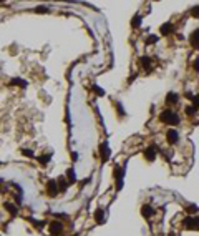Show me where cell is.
Here are the masks:
<instances>
[{"instance_id":"obj_5","label":"cell","mask_w":199,"mask_h":236,"mask_svg":"<svg viewBox=\"0 0 199 236\" xmlns=\"http://www.w3.org/2000/svg\"><path fill=\"white\" fill-rule=\"evenodd\" d=\"M166 137H168V141H169V143H176L178 140H179V133H178L174 128H171V130H168Z\"/></svg>"},{"instance_id":"obj_30","label":"cell","mask_w":199,"mask_h":236,"mask_svg":"<svg viewBox=\"0 0 199 236\" xmlns=\"http://www.w3.org/2000/svg\"><path fill=\"white\" fill-rule=\"evenodd\" d=\"M194 70L199 72V60H194Z\"/></svg>"},{"instance_id":"obj_13","label":"cell","mask_w":199,"mask_h":236,"mask_svg":"<svg viewBox=\"0 0 199 236\" xmlns=\"http://www.w3.org/2000/svg\"><path fill=\"white\" fill-rule=\"evenodd\" d=\"M173 23H164V25H161V28H159V30H161V33L163 35H168V33H171L173 32Z\"/></svg>"},{"instance_id":"obj_4","label":"cell","mask_w":199,"mask_h":236,"mask_svg":"<svg viewBox=\"0 0 199 236\" xmlns=\"http://www.w3.org/2000/svg\"><path fill=\"white\" fill-rule=\"evenodd\" d=\"M123 175H124V170L123 168H116L115 170V176H116V186H118V190L121 186H123Z\"/></svg>"},{"instance_id":"obj_3","label":"cell","mask_w":199,"mask_h":236,"mask_svg":"<svg viewBox=\"0 0 199 236\" xmlns=\"http://www.w3.org/2000/svg\"><path fill=\"white\" fill-rule=\"evenodd\" d=\"M47 190H48V195H50V196H55L58 193V190H60V188H58V181L50 180L47 183Z\"/></svg>"},{"instance_id":"obj_1","label":"cell","mask_w":199,"mask_h":236,"mask_svg":"<svg viewBox=\"0 0 199 236\" xmlns=\"http://www.w3.org/2000/svg\"><path fill=\"white\" fill-rule=\"evenodd\" d=\"M159 120L166 125H178L179 123V115L176 112H173V110H164V112H161V115H159Z\"/></svg>"},{"instance_id":"obj_26","label":"cell","mask_w":199,"mask_h":236,"mask_svg":"<svg viewBox=\"0 0 199 236\" xmlns=\"http://www.w3.org/2000/svg\"><path fill=\"white\" fill-rule=\"evenodd\" d=\"M192 103H194V107H199V95H194V98H192Z\"/></svg>"},{"instance_id":"obj_20","label":"cell","mask_w":199,"mask_h":236,"mask_svg":"<svg viewBox=\"0 0 199 236\" xmlns=\"http://www.w3.org/2000/svg\"><path fill=\"white\" fill-rule=\"evenodd\" d=\"M38 160H40V163H42V165H45V163H48V161H50V155H47V153H45V155H42L40 158H38Z\"/></svg>"},{"instance_id":"obj_28","label":"cell","mask_w":199,"mask_h":236,"mask_svg":"<svg viewBox=\"0 0 199 236\" xmlns=\"http://www.w3.org/2000/svg\"><path fill=\"white\" fill-rule=\"evenodd\" d=\"M191 13H192L194 17H199V5H197V7H194L192 10H191Z\"/></svg>"},{"instance_id":"obj_29","label":"cell","mask_w":199,"mask_h":236,"mask_svg":"<svg viewBox=\"0 0 199 236\" xmlns=\"http://www.w3.org/2000/svg\"><path fill=\"white\" fill-rule=\"evenodd\" d=\"M23 155L28 156V158H32V156H33V151H32V150H23Z\"/></svg>"},{"instance_id":"obj_22","label":"cell","mask_w":199,"mask_h":236,"mask_svg":"<svg viewBox=\"0 0 199 236\" xmlns=\"http://www.w3.org/2000/svg\"><path fill=\"white\" fill-rule=\"evenodd\" d=\"M115 105H116V110H118L120 117H123V115H124V112H123V107H121V103H120V102H116Z\"/></svg>"},{"instance_id":"obj_9","label":"cell","mask_w":199,"mask_h":236,"mask_svg":"<svg viewBox=\"0 0 199 236\" xmlns=\"http://www.w3.org/2000/svg\"><path fill=\"white\" fill-rule=\"evenodd\" d=\"M178 100H179V97H178V93H174V91H171V93L166 95V103H168V105L178 103Z\"/></svg>"},{"instance_id":"obj_10","label":"cell","mask_w":199,"mask_h":236,"mask_svg":"<svg viewBox=\"0 0 199 236\" xmlns=\"http://www.w3.org/2000/svg\"><path fill=\"white\" fill-rule=\"evenodd\" d=\"M144 155H146V160H149V161H153L154 158H156V148L154 146H149L146 151H144Z\"/></svg>"},{"instance_id":"obj_21","label":"cell","mask_w":199,"mask_h":236,"mask_svg":"<svg viewBox=\"0 0 199 236\" xmlns=\"http://www.w3.org/2000/svg\"><path fill=\"white\" fill-rule=\"evenodd\" d=\"M93 90H95V93H96V95H100V97H103V95H105V90H103V88H100L98 85H95V86H93Z\"/></svg>"},{"instance_id":"obj_11","label":"cell","mask_w":199,"mask_h":236,"mask_svg":"<svg viewBox=\"0 0 199 236\" xmlns=\"http://www.w3.org/2000/svg\"><path fill=\"white\" fill-rule=\"evenodd\" d=\"M95 220H96V223H105V220H106V213L103 210H96V213H95Z\"/></svg>"},{"instance_id":"obj_23","label":"cell","mask_w":199,"mask_h":236,"mask_svg":"<svg viewBox=\"0 0 199 236\" xmlns=\"http://www.w3.org/2000/svg\"><path fill=\"white\" fill-rule=\"evenodd\" d=\"M156 42H158V37H156V35H154V37H153V35H151V37H148V40H146L148 45H149V43H156Z\"/></svg>"},{"instance_id":"obj_8","label":"cell","mask_w":199,"mask_h":236,"mask_svg":"<svg viewBox=\"0 0 199 236\" xmlns=\"http://www.w3.org/2000/svg\"><path fill=\"white\" fill-rule=\"evenodd\" d=\"M58 188H60V191H66V188H68V185H70V181L66 180L65 176H60L58 178Z\"/></svg>"},{"instance_id":"obj_24","label":"cell","mask_w":199,"mask_h":236,"mask_svg":"<svg viewBox=\"0 0 199 236\" xmlns=\"http://www.w3.org/2000/svg\"><path fill=\"white\" fill-rule=\"evenodd\" d=\"M186 113H188V115H191V117H192V115L196 113V107H188V108H186Z\"/></svg>"},{"instance_id":"obj_7","label":"cell","mask_w":199,"mask_h":236,"mask_svg":"<svg viewBox=\"0 0 199 236\" xmlns=\"http://www.w3.org/2000/svg\"><path fill=\"white\" fill-rule=\"evenodd\" d=\"M189 40H191V45L194 49H199V28L191 33V38H189Z\"/></svg>"},{"instance_id":"obj_18","label":"cell","mask_w":199,"mask_h":236,"mask_svg":"<svg viewBox=\"0 0 199 236\" xmlns=\"http://www.w3.org/2000/svg\"><path fill=\"white\" fill-rule=\"evenodd\" d=\"M66 176H68V181H70V183H75L76 176H75V171H73V168H70V170H68V173H66Z\"/></svg>"},{"instance_id":"obj_16","label":"cell","mask_w":199,"mask_h":236,"mask_svg":"<svg viewBox=\"0 0 199 236\" xmlns=\"http://www.w3.org/2000/svg\"><path fill=\"white\" fill-rule=\"evenodd\" d=\"M139 25H141V17H139V15H134L133 20H131V27L136 28V27H139Z\"/></svg>"},{"instance_id":"obj_14","label":"cell","mask_w":199,"mask_h":236,"mask_svg":"<svg viewBox=\"0 0 199 236\" xmlns=\"http://www.w3.org/2000/svg\"><path fill=\"white\" fill-rule=\"evenodd\" d=\"M100 151H101V156H103V160H108L110 150H108V145H106V143H103V145L100 146Z\"/></svg>"},{"instance_id":"obj_6","label":"cell","mask_w":199,"mask_h":236,"mask_svg":"<svg viewBox=\"0 0 199 236\" xmlns=\"http://www.w3.org/2000/svg\"><path fill=\"white\" fill-rule=\"evenodd\" d=\"M50 233L52 234H60L61 233V223L60 221H52L50 223Z\"/></svg>"},{"instance_id":"obj_19","label":"cell","mask_w":199,"mask_h":236,"mask_svg":"<svg viewBox=\"0 0 199 236\" xmlns=\"http://www.w3.org/2000/svg\"><path fill=\"white\" fill-rule=\"evenodd\" d=\"M5 208H7L8 211H10L12 215H17V208H15V206H13L12 203H5Z\"/></svg>"},{"instance_id":"obj_12","label":"cell","mask_w":199,"mask_h":236,"mask_svg":"<svg viewBox=\"0 0 199 236\" xmlns=\"http://www.w3.org/2000/svg\"><path fill=\"white\" fill-rule=\"evenodd\" d=\"M139 63H141V67H144V68L149 72V68H151V58H148V57H141V58H139Z\"/></svg>"},{"instance_id":"obj_2","label":"cell","mask_w":199,"mask_h":236,"mask_svg":"<svg viewBox=\"0 0 199 236\" xmlns=\"http://www.w3.org/2000/svg\"><path fill=\"white\" fill-rule=\"evenodd\" d=\"M184 224L189 229H199V218H194V216H188L184 220Z\"/></svg>"},{"instance_id":"obj_17","label":"cell","mask_w":199,"mask_h":236,"mask_svg":"<svg viewBox=\"0 0 199 236\" xmlns=\"http://www.w3.org/2000/svg\"><path fill=\"white\" fill-rule=\"evenodd\" d=\"M10 85H18V86H27V81L25 80H20V78H13L10 81Z\"/></svg>"},{"instance_id":"obj_25","label":"cell","mask_w":199,"mask_h":236,"mask_svg":"<svg viewBox=\"0 0 199 236\" xmlns=\"http://www.w3.org/2000/svg\"><path fill=\"white\" fill-rule=\"evenodd\" d=\"M197 210H199V208H197L196 205H189V206H188V211H189V213H196Z\"/></svg>"},{"instance_id":"obj_27","label":"cell","mask_w":199,"mask_h":236,"mask_svg":"<svg viewBox=\"0 0 199 236\" xmlns=\"http://www.w3.org/2000/svg\"><path fill=\"white\" fill-rule=\"evenodd\" d=\"M37 12H38V13H45V12H48V8L42 5V7H37Z\"/></svg>"},{"instance_id":"obj_15","label":"cell","mask_w":199,"mask_h":236,"mask_svg":"<svg viewBox=\"0 0 199 236\" xmlns=\"http://www.w3.org/2000/svg\"><path fill=\"white\" fill-rule=\"evenodd\" d=\"M141 213H143V216H146V218H149V216L153 215V208L149 205H144L143 206V210H141Z\"/></svg>"}]
</instances>
